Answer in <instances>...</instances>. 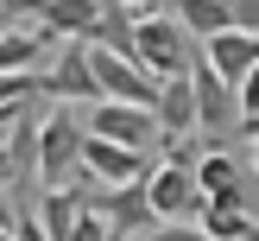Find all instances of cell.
Returning <instances> with one entry per match:
<instances>
[{
    "label": "cell",
    "instance_id": "obj_21",
    "mask_svg": "<svg viewBox=\"0 0 259 241\" xmlns=\"http://www.w3.org/2000/svg\"><path fill=\"white\" fill-rule=\"evenodd\" d=\"M13 235H19V241H51V235H45V222H38V210H19Z\"/></svg>",
    "mask_w": 259,
    "mask_h": 241
},
{
    "label": "cell",
    "instance_id": "obj_15",
    "mask_svg": "<svg viewBox=\"0 0 259 241\" xmlns=\"http://www.w3.org/2000/svg\"><path fill=\"white\" fill-rule=\"evenodd\" d=\"M45 45H51V32L38 25V32H0V76H19V70H38V57H45Z\"/></svg>",
    "mask_w": 259,
    "mask_h": 241
},
{
    "label": "cell",
    "instance_id": "obj_17",
    "mask_svg": "<svg viewBox=\"0 0 259 241\" xmlns=\"http://www.w3.org/2000/svg\"><path fill=\"white\" fill-rule=\"evenodd\" d=\"M202 228H209L215 241H240V235L253 228V216H247V210H202Z\"/></svg>",
    "mask_w": 259,
    "mask_h": 241
},
{
    "label": "cell",
    "instance_id": "obj_13",
    "mask_svg": "<svg viewBox=\"0 0 259 241\" xmlns=\"http://www.w3.org/2000/svg\"><path fill=\"white\" fill-rule=\"evenodd\" d=\"M38 25H45L51 38H89V45H95L101 0H45V7H38Z\"/></svg>",
    "mask_w": 259,
    "mask_h": 241
},
{
    "label": "cell",
    "instance_id": "obj_7",
    "mask_svg": "<svg viewBox=\"0 0 259 241\" xmlns=\"http://www.w3.org/2000/svg\"><path fill=\"white\" fill-rule=\"evenodd\" d=\"M190 76H196V108H202V133H209V140H222L228 127H234V114H240V95H234L240 83H228V76L215 70L209 57H196V63H190Z\"/></svg>",
    "mask_w": 259,
    "mask_h": 241
},
{
    "label": "cell",
    "instance_id": "obj_20",
    "mask_svg": "<svg viewBox=\"0 0 259 241\" xmlns=\"http://www.w3.org/2000/svg\"><path fill=\"white\" fill-rule=\"evenodd\" d=\"M19 210H25V203H19V190H13V178L0 171V228H13V222H19Z\"/></svg>",
    "mask_w": 259,
    "mask_h": 241
},
{
    "label": "cell",
    "instance_id": "obj_12",
    "mask_svg": "<svg viewBox=\"0 0 259 241\" xmlns=\"http://www.w3.org/2000/svg\"><path fill=\"white\" fill-rule=\"evenodd\" d=\"M38 121H45V114L25 108L19 127L7 133V178H13V190H19V197H25L32 184H45V165H38Z\"/></svg>",
    "mask_w": 259,
    "mask_h": 241
},
{
    "label": "cell",
    "instance_id": "obj_9",
    "mask_svg": "<svg viewBox=\"0 0 259 241\" xmlns=\"http://www.w3.org/2000/svg\"><path fill=\"white\" fill-rule=\"evenodd\" d=\"M158 127H164V146H184V140L202 133V108H196V76H164V95H158Z\"/></svg>",
    "mask_w": 259,
    "mask_h": 241
},
{
    "label": "cell",
    "instance_id": "obj_8",
    "mask_svg": "<svg viewBox=\"0 0 259 241\" xmlns=\"http://www.w3.org/2000/svg\"><path fill=\"white\" fill-rule=\"evenodd\" d=\"M146 171H152L146 152L120 146V140L89 133V146H82V178H89V184H133V178H146Z\"/></svg>",
    "mask_w": 259,
    "mask_h": 241
},
{
    "label": "cell",
    "instance_id": "obj_23",
    "mask_svg": "<svg viewBox=\"0 0 259 241\" xmlns=\"http://www.w3.org/2000/svg\"><path fill=\"white\" fill-rule=\"evenodd\" d=\"M234 25L240 32H259V0H234Z\"/></svg>",
    "mask_w": 259,
    "mask_h": 241
},
{
    "label": "cell",
    "instance_id": "obj_10",
    "mask_svg": "<svg viewBox=\"0 0 259 241\" xmlns=\"http://www.w3.org/2000/svg\"><path fill=\"white\" fill-rule=\"evenodd\" d=\"M202 57L215 63V70L228 76V83H247L259 70V32H240V25H228V32L202 38Z\"/></svg>",
    "mask_w": 259,
    "mask_h": 241
},
{
    "label": "cell",
    "instance_id": "obj_11",
    "mask_svg": "<svg viewBox=\"0 0 259 241\" xmlns=\"http://www.w3.org/2000/svg\"><path fill=\"white\" fill-rule=\"evenodd\" d=\"M196 184H202V197H209V210H247V184H240V165L228 159L222 146L196 159Z\"/></svg>",
    "mask_w": 259,
    "mask_h": 241
},
{
    "label": "cell",
    "instance_id": "obj_26",
    "mask_svg": "<svg viewBox=\"0 0 259 241\" xmlns=\"http://www.w3.org/2000/svg\"><path fill=\"white\" fill-rule=\"evenodd\" d=\"M240 241H259V222H253V228H247V235H240Z\"/></svg>",
    "mask_w": 259,
    "mask_h": 241
},
{
    "label": "cell",
    "instance_id": "obj_16",
    "mask_svg": "<svg viewBox=\"0 0 259 241\" xmlns=\"http://www.w3.org/2000/svg\"><path fill=\"white\" fill-rule=\"evenodd\" d=\"M70 241H120V235H114V222L101 216V203H95V197H82V216H76Z\"/></svg>",
    "mask_w": 259,
    "mask_h": 241
},
{
    "label": "cell",
    "instance_id": "obj_4",
    "mask_svg": "<svg viewBox=\"0 0 259 241\" xmlns=\"http://www.w3.org/2000/svg\"><path fill=\"white\" fill-rule=\"evenodd\" d=\"M89 133L120 140L133 152H152L164 140V127H158V108H139V101H89Z\"/></svg>",
    "mask_w": 259,
    "mask_h": 241
},
{
    "label": "cell",
    "instance_id": "obj_27",
    "mask_svg": "<svg viewBox=\"0 0 259 241\" xmlns=\"http://www.w3.org/2000/svg\"><path fill=\"white\" fill-rule=\"evenodd\" d=\"M0 241H19V235H13V228H0Z\"/></svg>",
    "mask_w": 259,
    "mask_h": 241
},
{
    "label": "cell",
    "instance_id": "obj_28",
    "mask_svg": "<svg viewBox=\"0 0 259 241\" xmlns=\"http://www.w3.org/2000/svg\"><path fill=\"white\" fill-rule=\"evenodd\" d=\"M7 25H13V19H7V13H0V32H7Z\"/></svg>",
    "mask_w": 259,
    "mask_h": 241
},
{
    "label": "cell",
    "instance_id": "obj_19",
    "mask_svg": "<svg viewBox=\"0 0 259 241\" xmlns=\"http://www.w3.org/2000/svg\"><path fill=\"white\" fill-rule=\"evenodd\" d=\"M240 121H247V133L259 127V70L247 76V83H240Z\"/></svg>",
    "mask_w": 259,
    "mask_h": 241
},
{
    "label": "cell",
    "instance_id": "obj_3",
    "mask_svg": "<svg viewBox=\"0 0 259 241\" xmlns=\"http://www.w3.org/2000/svg\"><path fill=\"white\" fill-rule=\"evenodd\" d=\"M139 63H146L152 76H184L190 63V32H184V19L177 13H139Z\"/></svg>",
    "mask_w": 259,
    "mask_h": 241
},
{
    "label": "cell",
    "instance_id": "obj_24",
    "mask_svg": "<svg viewBox=\"0 0 259 241\" xmlns=\"http://www.w3.org/2000/svg\"><path fill=\"white\" fill-rule=\"evenodd\" d=\"M126 7H133V13H164L171 0H126Z\"/></svg>",
    "mask_w": 259,
    "mask_h": 241
},
{
    "label": "cell",
    "instance_id": "obj_25",
    "mask_svg": "<svg viewBox=\"0 0 259 241\" xmlns=\"http://www.w3.org/2000/svg\"><path fill=\"white\" fill-rule=\"evenodd\" d=\"M247 140H253V171H259V127H253V133H247Z\"/></svg>",
    "mask_w": 259,
    "mask_h": 241
},
{
    "label": "cell",
    "instance_id": "obj_5",
    "mask_svg": "<svg viewBox=\"0 0 259 241\" xmlns=\"http://www.w3.org/2000/svg\"><path fill=\"white\" fill-rule=\"evenodd\" d=\"M95 203H101V216L114 222L120 241H139V235H152V228L164 222L158 203H152V190H146V178H133V184H101Z\"/></svg>",
    "mask_w": 259,
    "mask_h": 241
},
{
    "label": "cell",
    "instance_id": "obj_22",
    "mask_svg": "<svg viewBox=\"0 0 259 241\" xmlns=\"http://www.w3.org/2000/svg\"><path fill=\"white\" fill-rule=\"evenodd\" d=\"M38 7H45V0H0V13H7L13 25H19V19H38Z\"/></svg>",
    "mask_w": 259,
    "mask_h": 241
},
{
    "label": "cell",
    "instance_id": "obj_1",
    "mask_svg": "<svg viewBox=\"0 0 259 241\" xmlns=\"http://www.w3.org/2000/svg\"><path fill=\"white\" fill-rule=\"evenodd\" d=\"M82 146H89V121H76L70 101H57V108L38 121V165H45V184L51 190L89 184V178H82Z\"/></svg>",
    "mask_w": 259,
    "mask_h": 241
},
{
    "label": "cell",
    "instance_id": "obj_14",
    "mask_svg": "<svg viewBox=\"0 0 259 241\" xmlns=\"http://www.w3.org/2000/svg\"><path fill=\"white\" fill-rule=\"evenodd\" d=\"M164 13H177L190 38H215V32L234 25V0H171Z\"/></svg>",
    "mask_w": 259,
    "mask_h": 241
},
{
    "label": "cell",
    "instance_id": "obj_18",
    "mask_svg": "<svg viewBox=\"0 0 259 241\" xmlns=\"http://www.w3.org/2000/svg\"><path fill=\"white\" fill-rule=\"evenodd\" d=\"M139 241H215V235L202 222H158L152 235H139Z\"/></svg>",
    "mask_w": 259,
    "mask_h": 241
},
{
    "label": "cell",
    "instance_id": "obj_6",
    "mask_svg": "<svg viewBox=\"0 0 259 241\" xmlns=\"http://www.w3.org/2000/svg\"><path fill=\"white\" fill-rule=\"evenodd\" d=\"M45 95H57V101H101V76H95L89 38H63L57 63H51V76H45Z\"/></svg>",
    "mask_w": 259,
    "mask_h": 241
},
{
    "label": "cell",
    "instance_id": "obj_2",
    "mask_svg": "<svg viewBox=\"0 0 259 241\" xmlns=\"http://www.w3.org/2000/svg\"><path fill=\"white\" fill-rule=\"evenodd\" d=\"M146 190H152V203H158L164 222H202V210H209V197H202V184H196V165L177 146L164 152V165L146 171Z\"/></svg>",
    "mask_w": 259,
    "mask_h": 241
}]
</instances>
